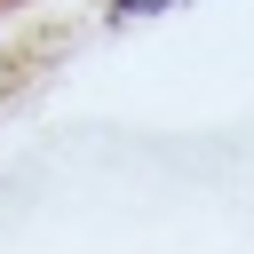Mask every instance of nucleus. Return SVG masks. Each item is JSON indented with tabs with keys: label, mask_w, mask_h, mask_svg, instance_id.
Masks as SVG:
<instances>
[{
	"label": "nucleus",
	"mask_w": 254,
	"mask_h": 254,
	"mask_svg": "<svg viewBox=\"0 0 254 254\" xmlns=\"http://www.w3.org/2000/svg\"><path fill=\"white\" fill-rule=\"evenodd\" d=\"M119 16H151V8H167V0H111Z\"/></svg>",
	"instance_id": "nucleus-1"
}]
</instances>
